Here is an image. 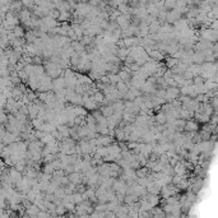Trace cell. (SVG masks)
<instances>
[{
    "label": "cell",
    "mask_w": 218,
    "mask_h": 218,
    "mask_svg": "<svg viewBox=\"0 0 218 218\" xmlns=\"http://www.w3.org/2000/svg\"><path fill=\"white\" fill-rule=\"evenodd\" d=\"M115 136L118 138V140H119V142L126 139V133H125V130H124V129H121V128L116 129V130H115Z\"/></svg>",
    "instance_id": "19"
},
{
    "label": "cell",
    "mask_w": 218,
    "mask_h": 218,
    "mask_svg": "<svg viewBox=\"0 0 218 218\" xmlns=\"http://www.w3.org/2000/svg\"><path fill=\"white\" fill-rule=\"evenodd\" d=\"M41 61H42L41 56H34V58H33V63L36 64V65H41Z\"/></svg>",
    "instance_id": "36"
},
{
    "label": "cell",
    "mask_w": 218,
    "mask_h": 218,
    "mask_svg": "<svg viewBox=\"0 0 218 218\" xmlns=\"http://www.w3.org/2000/svg\"><path fill=\"white\" fill-rule=\"evenodd\" d=\"M107 77H109V79H110V83H112V84H118L119 82H121V79H120V77H119V74L109 73V74H107Z\"/></svg>",
    "instance_id": "23"
},
{
    "label": "cell",
    "mask_w": 218,
    "mask_h": 218,
    "mask_svg": "<svg viewBox=\"0 0 218 218\" xmlns=\"http://www.w3.org/2000/svg\"><path fill=\"white\" fill-rule=\"evenodd\" d=\"M23 91L24 88L22 85H16V87L12 88V93H13V98H22L23 97Z\"/></svg>",
    "instance_id": "8"
},
{
    "label": "cell",
    "mask_w": 218,
    "mask_h": 218,
    "mask_svg": "<svg viewBox=\"0 0 218 218\" xmlns=\"http://www.w3.org/2000/svg\"><path fill=\"white\" fill-rule=\"evenodd\" d=\"M147 200H148V203L151 204V207H152V208H153V207L157 204V203H158V199H157V196H156V195H153V194L149 195L148 198H147Z\"/></svg>",
    "instance_id": "28"
},
{
    "label": "cell",
    "mask_w": 218,
    "mask_h": 218,
    "mask_svg": "<svg viewBox=\"0 0 218 218\" xmlns=\"http://www.w3.org/2000/svg\"><path fill=\"white\" fill-rule=\"evenodd\" d=\"M101 112H102V115L105 116L106 119H107V118H111V116L115 114V110L112 107V105H109V106H105V107H102Z\"/></svg>",
    "instance_id": "9"
},
{
    "label": "cell",
    "mask_w": 218,
    "mask_h": 218,
    "mask_svg": "<svg viewBox=\"0 0 218 218\" xmlns=\"http://www.w3.org/2000/svg\"><path fill=\"white\" fill-rule=\"evenodd\" d=\"M148 55H149L151 59L154 60V61H156V60H162V59H163V54H162L161 51H158V50H156V49H152L151 51H148Z\"/></svg>",
    "instance_id": "10"
},
{
    "label": "cell",
    "mask_w": 218,
    "mask_h": 218,
    "mask_svg": "<svg viewBox=\"0 0 218 218\" xmlns=\"http://www.w3.org/2000/svg\"><path fill=\"white\" fill-rule=\"evenodd\" d=\"M69 180L72 181V184L77 185V184H79V182L82 181V176H80L79 172H73V174L69 175Z\"/></svg>",
    "instance_id": "14"
},
{
    "label": "cell",
    "mask_w": 218,
    "mask_h": 218,
    "mask_svg": "<svg viewBox=\"0 0 218 218\" xmlns=\"http://www.w3.org/2000/svg\"><path fill=\"white\" fill-rule=\"evenodd\" d=\"M52 87L56 91H63V89H65V87H67V80H65L64 77H59L52 82Z\"/></svg>",
    "instance_id": "2"
},
{
    "label": "cell",
    "mask_w": 218,
    "mask_h": 218,
    "mask_svg": "<svg viewBox=\"0 0 218 218\" xmlns=\"http://www.w3.org/2000/svg\"><path fill=\"white\" fill-rule=\"evenodd\" d=\"M37 218H50V216L47 214V213H45V212H40L37 214Z\"/></svg>",
    "instance_id": "38"
},
{
    "label": "cell",
    "mask_w": 218,
    "mask_h": 218,
    "mask_svg": "<svg viewBox=\"0 0 218 218\" xmlns=\"http://www.w3.org/2000/svg\"><path fill=\"white\" fill-rule=\"evenodd\" d=\"M72 47L74 49V51H77V54H82L84 51V45L82 42H79V41H73Z\"/></svg>",
    "instance_id": "16"
},
{
    "label": "cell",
    "mask_w": 218,
    "mask_h": 218,
    "mask_svg": "<svg viewBox=\"0 0 218 218\" xmlns=\"http://www.w3.org/2000/svg\"><path fill=\"white\" fill-rule=\"evenodd\" d=\"M93 100H94L97 103H102L103 101H105V97H103L102 92H101V91H97V92L93 94Z\"/></svg>",
    "instance_id": "25"
},
{
    "label": "cell",
    "mask_w": 218,
    "mask_h": 218,
    "mask_svg": "<svg viewBox=\"0 0 218 218\" xmlns=\"http://www.w3.org/2000/svg\"><path fill=\"white\" fill-rule=\"evenodd\" d=\"M179 17H180L179 16V12H177L176 9H175V10L167 13V18L166 19H167V22H169V24H170V23H176L177 19H179Z\"/></svg>",
    "instance_id": "6"
},
{
    "label": "cell",
    "mask_w": 218,
    "mask_h": 218,
    "mask_svg": "<svg viewBox=\"0 0 218 218\" xmlns=\"http://www.w3.org/2000/svg\"><path fill=\"white\" fill-rule=\"evenodd\" d=\"M64 212H65V207H63V205H59V207L56 208V213H59V214H63Z\"/></svg>",
    "instance_id": "39"
},
{
    "label": "cell",
    "mask_w": 218,
    "mask_h": 218,
    "mask_svg": "<svg viewBox=\"0 0 218 218\" xmlns=\"http://www.w3.org/2000/svg\"><path fill=\"white\" fill-rule=\"evenodd\" d=\"M129 56V50L126 49V47H121V49H119V51H118V58L120 59V60H126V58Z\"/></svg>",
    "instance_id": "18"
},
{
    "label": "cell",
    "mask_w": 218,
    "mask_h": 218,
    "mask_svg": "<svg viewBox=\"0 0 218 218\" xmlns=\"http://www.w3.org/2000/svg\"><path fill=\"white\" fill-rule=\"evenodd\" d=\"M92 40H93L92 36H87V34H84V37L82 38V41H80V42H82L83 45H88V43H91Z\"/></svg>",
    "instance_id": "32"
},
{
    "label": "cell",
    "mask_w": 218,
    "mask_h": 218,
    "mask_svg": "<svg viewBox=\"0 0 218 218\" xmlns=\"http://www.w3.org/2000/svg\"><path fill=\"white\" fill-rule=\"evenodd\" d=\"M19 18H21V21H23L24 23L31 21V12H29L28 9H23V10L19 12Z\"/></svg>",
    "instance_id": "13"
},
{
    "label": "cell",
    "mask_w": 218,
    "mask_h": 218,
    "mask_svg": "<svg viewBox=\"0 0 218 218\" xmlns=\"http://www.w3.org/2000/svg\"><path fill=\"white\" fill-rule=\"evenodd\" d=\"M154 120H156V123H158V125H163L165 123H167V115L165 112H162V111H160L154 116Z\"/></svg>",
    "instance_id": "12"
},
{
    "label": "cell",
    "mask_w": 218,
    "mask_h": 218,
    "mask_svg": "<svg viewBox=\"0 0 218 218\" xmlns=\"http://www.w3.org/2000/svg\"><path fill=\"white\" fill-rule=\"evenodd\" d=\"M69 17H70V14H69L68 12H64V13H61V14H60V17H59V21H63V22H65V21H68V19H69Z\"/></svg>",
    "instance_id": "33"
},
{
    "label": "cell",
    "mask_w": 218,
    "mask_h": 218,
    "mask_svg": "<svg viewBox=\"0 0 218 218\" xmlns=\"http://www.w3.org/2000/svg\"><path fill=\"white\" fill-rule=\"evenodd\" d=\"M177 94H179V89H177V88L170 87V88L166 89V100L174 101V100L177 97Z\"/></svg>",
    "instance_id": "4"
},
{
    "label": "cell",
    "mask_w": 218,
    "mask_h": 218,
    "mask_svg": "<svg viewBox=\"0 0 218 218\" xmlns=\"http://www.w3.org/2000/svg\"><path fill=\"white\" fill-rule=\"evenodd\" d=\"M185 128H186L187 130H195V129H196V124L193 123V121H189V123L185 125Z\"/></svg>",
    "instance_id": "35"
},
{
    "label": "cell",
    "mask_w": 218,
    "mask_h": 218,
    "mask_svg": "<svg viewBox=\"0 0 218 218\" xmlns=\"http://www.w3.org/2000/svg\"><path fill=\"white\" fill-rule=\"evenodd\" d=\"M73 109H74V114L77 118H84V116H87L85 109H82L80 106H73Z\"/></svg>",
    "instance_id": "15"
},
{
    "label": "cell",
    "mask_w": 218,
    "mask_h": 218,
    "mask_svg": "<svg viewBox=\"0 0 218 218\" xmlns=\"http://www.w3.org/2000/svg\"><path fill=\"white\" fill-rule=\"evenodd\" d=\"M96 152H97L98 157H101V158H105L106 156H109V147H98L97 149H96Z\"/></svg>",
    "instance_id": "17"
},
{
    "label": "cell",
    "mask_w": 218,
    "mask_h": 218,
    "mask_svg": "<svg viewBox=\"0 0 218 218\" xmlns=\"http://www.w3.org/2000/svg\"><path fill=\"white\" fill-rule=\"evenodd\" d=\"M195 83H196V84H200V83H202V79H200V78H196V79H195Z\"/></svg>",
    "instance_id": "41"
},
{
    "label": "cell",
    "mask_w": 218,
    "mask_h": 218,
    "mask_svg": "<svg viewBox=\"0 0 218 218\" xmlns=\"http://www.w3.org/2000/svg\"><path fill=\"white\" fill-rule=\"evenodd\" d=\"M72 28L74 29V32H75V34H77V37L78 38H83L84 37V34H85V31H84V28L82 27V24H73L72 26Z\"/></svg>",
    "instance_id": "7"
},
{
    "label": "cell",
    "mask_w": 218,
    "mask_h": 218,
    "mask_svg": "<svg viewBox=\"0 0 218 218\" xmlns=\"http://www.w3.org/2000/svg\"><path fill=\"white\" fill-rule=\"evenodd\" d=\"M160 32H161V33H171V32H174V27H172L171 24L166 23L165 26H161Z\"/></svg>",
    "instance_id": "24"
},
{
    "label": "cell",
    "mask_w": 218,
    "mask_h": 218,
    "mask_svg": "<svg viewBox=\"0 0 218 218\" xmlns=\"http://www.w3.org/2000/svg\"><path fill=\"white\" fill-rule=\"evenodd\" d=\"M14 34H16L17 38H22L23 36H26V32H24V28L21 26H17L14 28Z\"/></svg>",
    "instance_id": "22"
},
{
    "label": "cell",
    "mask_w": 218,
    "mask_h": 218,
    "mask_svg": "<svg viewBox=\"0 0 218 218\" xmlns=\"http://www.w3.org/2000/svg\"><path fill=\"white\" fill-rule=\"evenodd\" d=\"M42 22H43V26H46L49 28V31H50V29H52V28H56V26H58L56 19H54L51 17H43Z\"/></svg>",
    "instance_id": "3"
},
{
    "label": "cell",
    "mask_w": 218,
    "mask_h": 218,
    "mask_svg": "<svg viewBox=\"0 0 218 218\" xmlns=\"http://www.w3.org/2000/svg\"><path fill=\"white\" fill-rule=\"evenodd\" d=\"M116 23L119 24L120 27L126 28L128 26H130V22H129V16H126V14H121V16L118 18V21H116Z\"/></svg>",
    "instance_id": "5"
},
{
    "label": "cell",
    "mask_w": 218,
    "mask_h": 218,
    "mask_svg": "<svg viewBox=\"0 0 218 218\" xmlns=\"http://www.w3.org/2000/svg\"><path fill=\"white\" fill-rule=\"evenodd\" d=\"M176 64H177V60H176L175 58H167V59H166V65H167V67L174 68Z\"/></svg>",
    "instance_id": "29"
},
{
    "label": "cell",
    "mask_w": 218,
    "mask_h": 218,
    "mask_svg": "<svg viewBox=\"0 0 218 218\" xmlns=\"http://www.w3.org/2000/svg\"><path fill=\"white\" fill-rule=\"evenodd\" d=\"M160 29H161V23H160L158 21H153V22L149 24V31H151L152 33L160 32Z\"/></svg>",
    "instance_id": "20"
},
{
    "label": "cell",
    "mask_w": 218,
    "mask_h": 218,
    "mask_svg": "<svg viewBox=\"0 0 218 218\" xmlns=\"http://www.w3.org/2000/svg\"><path fill=\"white\" fill-rule=\"evenodd\" d=\"M149 169H147V167H144V169H139L136 170V176L140 177V179H143V177H147V172H148Z\"/></svg>",
    "instance_id": "27"
},
{
    "label": "cell",
    "mask_w": 218,
    "mask_h": 218,
    "mask_svg": "<svg viewBox=\"0 0 218 218\" xmlns=\"http://www.w3.org/2000/svg\"><path fill=\"white\" fill-rule=\"evenodd\" d=\"M100 179H101V176H100L98 174H96V175L91 176L89 179H88V184H89L91 186L94 185V184H98V182H100Z\"/></svg>",
    "instance_id": "26"
},
{
    "label": "cell",
    "mask_w": 218,
    "mask_h": 218,
    "mask_svg": "<svg viewBox=\"0 0 218 218\" xmlns=\"http://www.w3.org/2000/svg\"><path fill=\"white\" fill-rule=\"evenodd\" d=\"M176 7V3H172V1H166L165 3V8H175Z\"/></svg>",
    "instance_id": "37"
},
{
    "label": "cell",
    "mask_w": 218,
    "mask_h": 218,
    "mask_svg": "<svg viewBox=\"0 0 218 218\" xmlns=\"http://www.w3.org/2000/svg\"><path fill=\"white\" fill-rule=\"evenodd\" d=\"M172 182H174V184H180V182H181V177L180 176L172 177Z\"/></svg>",
    "instance_id": "40"
},
{
    "label": "cell",
    "mask_w": 218,
    "mask_h": 218,
    "mask_svg": "<svg viewBox=\"0 0 218 218\" xmlns=\"http://www.w3.org/2000/svg\"><path fill=\"white\" fill-rule=\"evenodd\" d=\"M55 171V169L52 167V165L51 163H47L46 166L43 167V174H47V175H51L52 172Z\"/></svg>",
    "instance_id": "30"
},
{
    "label": "cell",
    "mask_w": 218,
    "mask_h": 218,
    "mask_svg": "<svg viewBox=\"0 0 218 218\" xmlns=\"http://www.w3.org/2000/svg\"><path fill=\"white\" fill-rule=\"evenodd\" d=\"M73 202L77 203V204H82V202H83V196H82V194H78V193L73 194Z\"/></svg>",
    "instance_id": "31"
},
{
    "label": "cell",
    "mask_w": 218,
    "mask_h": 218,
    "mask_svg": "<svg viewBox=\"0 0 218 218\" xmlns=\"http://www.w3.org/2000/svg\"><path fill=\"white\" fill-rule=\"evenodd\" d=\"M9 177L12 179V181L13 182H18V181H21L23 177H22V174L19 171H17L16 169H13V170H10V174H9Z\"/></svg>",
    "instance_id": "11"
},
{
    "label": "cell",
    "mask_w": 218,
    "mask_h": 218,
    "mask_svg": "<svg viewBox=\"0 0 218 218\" xmlns=\"http://www.w3.org/2000/svg\"><path fill=\"white\" fill-rule=\"evenodd\" d=\"M32 125H33V128H36L37 130H42V128H43V120L42 119H33L32 120Z\"/></svg>",
    "instance_id": "21"
},
{
    "label": "cell",
    "mask_w": 218,
    "mask_h": 218,
    "mask_svg": "<svg viewBox=\"0 0 218 218\" xmlns=\"http://www.w3.org/2000/svg\"><path fill=\"white\" fill-rule=\"evenodd\" d=\"M105 217H106V214L103 212H94L89 218H105Z\"/></svg>",
    "instance_id": "34"
},
{
    "label": "cell",
    "mask_w": 218,
    "mask_h": 218,
    "mask_svg": "<svg viewBox=\"0 0 218 218\" xmlns=\"http://www.w3.org/2000/svg\"><path fill=\"white\" fill-rule=\"evenodd\" d=\"M111 143H112V136H110V135H100L96 139V144L98 147H106Z\"/></svg>",
    "instance_id": "1"
}]
</instances>
